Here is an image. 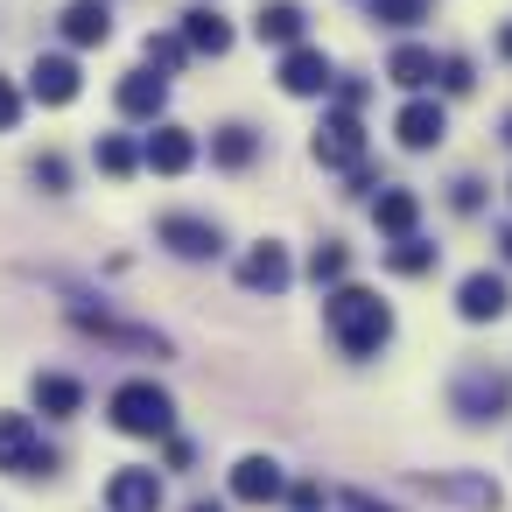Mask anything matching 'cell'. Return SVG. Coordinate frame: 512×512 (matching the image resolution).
<instances>
[{"label":"cell","mask_w":512,"mask_h":512,"mask_svg":"<svg viewBox=\"0 0 512 512\" xmlns=\"http://www.w3.org/2000/svg\"><path fill=\"white\" fill-rule=\"evenodd\" d=\"M323 316H330V337L344 344V358H372V351L393 337V309H386L372 288H337V295L323 302Z\"/></svg>","instance_id":"6da1fadb"},{"label":"cell","mask_w":512,"mask_h":512,"mask_svg":"<svg viewBox=\"0 0 512 512\" xmlns=\"http://www.w3.org/2000/svg\"><path fill=\"white\" fill-rule=\"evenodd\" d=\"M106 414H113V428L134 435V442H169V435H176V400H169L155 379H127V386H113Z\"/></svg>","instance_id":"7a4b0ae2"},{"label":"cell","mask_w":512,"mask_h":512,"mask_svg":"<svg viewBox=\"0 0 512 512\" xmlns=\"http://www.w3.org/2000/svg\"><path fill=\"white\" fill-rule=\"evenodd\" d=\"M449 407H456L463 421H505V414H512V379L491 372V365H470V372H456Z\"/></svg>","instance_id":"3957f363"},{"label":"cell","mask_w":512,"mask_h":512,"mask_svg":"<svg viewBox=\"0 0 512 512\" xmlns=\"http://www.w3.org/2000/svg\"><path fill=\"white\" fill-rule=\"evenodd\" d=\"M0 470H8V477H50L57 470V456L43 449L29 414H0Z\"/></svg>","instance_id":"277c9868"},{"label":"cell","mask_w":512,"mask_h":512,"mask_svg":"<svg viewBox=\"0 0 512 512\" xmlns=\"http://www.w3.org/2000/svg\"><path fill=\"white\" fill-rule=\"evenodd\" d=\"M309 155H316L323 169H358V162H365V127H358V113H351V106L323 113V127H316Z\"/></svg>","instance_id":"5b68a950"},{"label":"cell","mask_w":512,"mask_h":512,"mask_svg":"<svg viewBox=\"0 0 512 512\" xmlns=\"http://www.w3.org/2000/svg\"><path fill=\"white\" fill-rule=\"evenodd\" d=\"M337 85V71H330V57L316 50V43H295L288 57H281V92L288 99H323Z\"/></svg>","instance_id":"8992f818"},{"label":"cell","mask_w":512,"mask_h":512,"mask_svg":"<svg viewBox=\"0 0 512 512\" xmlns=\"http://www.w3.org/2000/svg\"><path fill=\"white\" fill-rule=\"evenodd\" d=\"M393 134H400V148H407V155H428V148H442V134H449V113H442V99H407V106L393 113Z\"/></svg>","instance_id":"52a82bcc"},{"label":"cell","mask_w":512,"mask_h":512,"mask_svg":"<svg viewBox=\"0 0 512 512\" xmlns=\"http://www.w3.org/2000/svg\"><path fill=\"white\" fill-rule=\"evenodd\" d=\"M155 232H162V246H169L176 260H218V253H225V232H218L211 218H190V211L162 218Z\"/></svg>","instance_id":"ba28073f"},{"label":"cell","mask_w":512,"mask_h":512,"mask_svg":"<svg viewBox=\"0 0 512 512\" xmlns=\"http://www.w3.org/2000/svg\"><path fill=\"white\" fill-rule=\"evenodd\" d=\"M71 323H78V330H92V337H106V344H120V351H148V358H162V351H169V337L134 330V323H120V316H106V309H92V302H71Z\"/></svg>","instance_id":"9c48e42d"},{"label":"cell","mask_w":512,"mask_h":512,"mask_svg":"<svg viewBox=\"0 0 512 512\" xmlns=\"http://www.w3.org/2000/svg\"><path fill=\"white\" fill-rule=\"evenodd\" d=\"M288 281H295V260H288L281 239H260V246L239 260V288H253V295H281Z\"/></svg>","instance_id":"30bf717a"},{"label":"cell","mask_w":512,"mask_h":512,"mask_svg":"<svg viewBox=\"0 0 512 512\" xmlns=\"http://www.w3.org/2000/svg\"><path fill=\"white\" fill-rule=\"evenodd\" d=\"M512 309V288H505V274H463V288H456V316L463 323H498Z\"/></svg>","instance_id":"8fae6325"},{"label":"cell","mask_w":512,"mask_h":512,"mask_svg":"<svg viewBox=\"0 0 512 512\" xmlns=\"http://www.w3.org/2000/svg\"><path fill=\"white\" fill-rule=\"evenodd\" d=\"M232 498H239V505H274V498H288L281 463H274V456H239V463H232Z\"/></svg>","instance_id":"7c38bea8"},{"label":"cell","mask_w":512,"mask_h":512,"mask_svg":"<svg viewBox=\"0 0 512 512\" xmlns=\"http://www.w3.org/2000/svg\"><path fill=\"white\" fill-rule=\"evenodd\" d=\"M113 106L127 113V120H162V106H169V78L148 64V71H127L120 78V92H113Z\"/></svg>","instance_id":"4fadbf2b"},{"label":"cell","mask_w":512,"mask_h":512,"mask_svg":"<svg viewBox=\"0 0 512 512\" xmlns=\"http://www.w3.org/2000/svg\"><path fill=\"white\" fill-rule=\"evenodd\" d=\"M141 162H148L155 176H183V169L197 162V134H190V127H155L148 148H141Z\"/></svg>","instance_id":"5bb4252c"},{"label":"cell","mask_w":512,"mask_h":512,"mask_svg":"<svg viewBox=\"0 0 512 512\" xmlns=\"http://www.w3.org/2000/svg\"><path fill=\"white\" fill-rule=\"evenodd\" d=\"M106 512H162V477L155 470H113Z\"/></svg>","instance_id":"9a60e30c"},{"label":"cell","mask_w":512,"mask_h":512,"mask_svg":"<svg viewBox=\"0 0 512 512\" xmlns=\"http://www.w3.org/2000/svg\"><path fill=\"white\" fill-rule=\"evenodd\" d=\"M302 29H309V15L295 8V0H260V15H253V36H260V43L295 50V43H302Z\"/></svg>","instance_id":"2e32d148"},{"label":"cell","mask_w":512,"mask_h":512,"mask_svg":"<svg viewBox=\"0 0 512 512\" xmlns=\"http://www.w3.org/2000/svg\"><path fill=\"white\" fill-rule=\"evenodd\" d=\"M29 92H36L43 106H71V99H78V64H71V57H36V64H29Z\"/></svg>","instance_id":"e0dca14e"},{"label":"cell","mask_w":512,"mask_h":512,"mask_svg":"<svg viewBox=\"0 0 512 512\" xmlns=\"http://www.w3.org/2000/svg\"><path fill=\"white\" fill-rule=\"evenodd\" d=\"M57 29H64L78 50H92V43H106V36H113V8H106V0H71Z\"/></svg>","instance_id":"ac0fdd59"},{"label":"cell","mask_w":512,"mask_h":512,"mask_svg":"<svg viewBox=\"0 0 512 512\" xmlns=\"http://www.w3.org/2000/svg\"><path fill=\"white\" fill-rule=\"evenodd\" d=\"M386 78H393L400 92H421V85H435V78H442V64H435V50H421V43H400V50L386 57Z\"/></svg>","instance_id":"d6986e66"},{"label":"cell","mask_w":512,"mask_h":512,"mask_svg":"<svg viewBox=\"0 0 512 512\" xmlns=\"http://www.w3.org/2000/svg\"><path fill=\"white\" fill-rule=\"evenodd\" d=\"M29 400H36V407H43L50 421H71V414L85 407V386H78V379H64V372H36Z\"/></svg>","instance_id":"ffe728a7"},{"label":"cell","mask_w":512,"mask_h":512,"mask_svg":"<svg viewBox=\"0 0 512 512\" xmlns=\"http://www.w3.org/2000/svg\"><path fill=\"white\" fill-rule=\"evenodd\" d=\"M183 43H190L197 57H225V50H232V29H225L218 8H190V15H183Z\"/></svg>","instance_id":"44dd1931"},{"label":"cell","mask_w":512,"mask_h":512,"mask_svg":"<svg viewBox=\"0 0 512 512\" xmlns=\"http://www.w3.org/2000/svg\"><path fill=\"white\" fill-rule=\"evenodd\" d=\"M372 218H379L386 239H407L414 218H421V197H414V190H379V197H372Z\"/></svg>","instance_id":"7402d4cb"},{"label":"cell","mask_w":512,"mask_h":512,"mask_svg":"<svg viewBox=\"0 0 512 512\" xmlns=\"http://www.w3.org/2000/svg\"><path fill=\"white\" fill-rule=\"evenodd\" d=\"M253 155H260L253 127H218V134H211V162H218V169H246Z\"/></svg>","instance_id":"603a6c76"},{"label":"cell","mask_w":512,"mask_h":512,"mask_svg":"<svg viewBox=\"0 0 512 512\" xmlns=\"http://www.w3.org/2000/svg\"><path fill=\"white\" fill-rule=\"evenodd\" d=\"M428 491L463 498V505H477V512H498V484H484V477H428Z\"/></svg>","instance_id":"cb8c5ba5"},{"label":"cell","mask_w":512,"mask_h":512,"mask_svg":"<svg viewBox=\"0 0 512 512\" xmlns=\"http://www.w3.org/2000/svg\"><path fill=\"white\" fill-rule=\"evenodd\" d=\"M435 253H442V246H428V239H414V232H407V239H393V246H386V267H393V274H428V267H435Z\"/></svg>","instance_id":"d4e9b609"},{"label":"cell","mask_w":512,"mask_h":512,"mask_svg":"<svg viewBox=\"0 0 512 512\" xmlns=\"http://www.w3.org/2000/svg\"><path fill=\"white\" fill-rule=\"evenodd\" d=\"M344 267H351V253H344L337 239H323V246L309 253V281H316V288H337V281H344Z\"/></svg>","instance_id":"484cf974"},{"label":"cell","mask_w":512,"mask_h":512,"mask_svg":"<svg viewBox=\"0 0 512 512\" xmlns=\"http://www.w3.org/2000/svg\"><path fill=\"white\" fill-rule=\"evenodd\" d=\"M372 22L379 29H414V22H428V0H372Z\"/></svg>","instance_id":"4316f807"},{"label":"cell","mask_w":512,"mask_h":512,"mask_svg":"<svg viewBox=\"0 0 512 512\" xmlns=\"http://www.w3.org/2000/svg\"><path fill=\"white\" fill-rule=\"evenodd\" d=\"M99 169H106V176H134V169H141V148H134L127 134H106V141H99Z\"/></svg>","instance_id":"83f0119b"},{"label":"cell","mask_w":512,"mask_h":512,"mask_svg":"<svg viewBox=\"0 0 512 512\" xmlns=\"http://www.w3.org/2000/svg\"><path fill=\"white\" fill-rule=\"evenodd\" d=\"M148 64L169 78V71H183V64H190V43H183V36H148Z\"/></svg>","instance_id":"f1b7e54d"},{"label":"cell","mask_w":512,"mask_h":512,"mask_svg":"<svg viewBox=\"0 0 512 512\" xmlns=\"http://www.w3.org/2000/svg\"><path fill=\"white\" fill-rule=\"evenodd\" d=\"M29 176H36L50 197H57V190H71V169H64V155H36V169H29Z\"/></svg>","instance_id":"f546056e"},{"label":"cell","mask_w":512,"mask_h":512,"mask_svg":"<svg viewBox=\"0 0 512 512\" xmlns=\"http://www.w3.org/2000/svg\"><path fill=\"white\" fill-rule=\"evenodd\" d=\"M470 85H477V71H470V57H442V92H456V99H463Z\"/></svg>","instance_id":"4dcf8cb0"},{"label":"cell","mask_w":512,"mask_h":512,"mask_svg":"<svg viewBox=\"0 0 512 512\" xmlns=\"http://www.w3.org/2000/svg\"><path fill=\"white\" fill-rule=\"evenodd\" d=\"M15 120H22V92H15L8 78H0V134H8Z\"/></svg>","instance_id":"1f68e13d"},{"label":"cell","mask_w":512,"mask_h":512,"mask_svg":"<svg viewBox=\"0 0 512 512\" xmlns=\"http://www.w3.org/2000/svg\"><path fill=\"white\" fill-rule=\"evenodd\" d=\"M330 92H337V106H351V113H358V106H365V78H337V85H330Z\"/></svg>","instance_id":"d6a6232c"},{"label":"cell","mask_w":512,"mask_h":512,"mask_svg":"<svg viewBox=\"0 0 512 512\" xmlns=\"http://www.w3.org/2000/svg\"><path fill=\"white\" fill-rule=\"evenodd\" d=\"M449 204H456V211H477V204H484V183H470V176H463V183L449 190Z\"/></svg>","instance_id":"836d02e7"},{"label":"cell","mask_w":512,"mask_h":512,"mask_svg":"<svg viewBox=\"0 0 512 512\" xmlns=\"http://www.w3.org/2000/svg\"><path fill=\"white\" fill-rule=\"evenodd\" d=\"M288 505H295V512H323V484H295Z\"/></svg>","instance_id":"e575fe53"},{"label":"cell","mask_w":512,"mask_h":512,"mask_svg":"<svg viewBox=\"0 0 512 512\" xmlns=\"http://www.w3.org/2000/svg\"><path fill=\"white\" fill-rule=\"evenodd\" d=\"M344 512H393V505H379L372 491H344Z\"/></svg>","instance_id":"d590c367"},{"label":"cell","mask_w":512,"mask_h":512,"mask_svg":"<svg viewBox=\"0 0 512 512\" xmlns=\"http://www.w3.org/2000/svg\"><path fill=\"white\" fill-rule=\"evenodd\" d=\"M498 57H512V22H505V29H498Z\"/></svg>","instance_id":"8d00e7d4"},{"label":"cell","mask_w":512,"mask_h":512,"mask_svg":"<svg viewBox=\"0 0 512 512\" xmlns=\"http://www.w3.org/2000/svg\"><path fill=\"white\" fill-rule=\"evenodd\" d=\"M498 253H505V260H512V225H505V232H498Z\"/></svg>","instance_id":"74e56055"},{"label":"cell","mask_w":512,"mask_h":512,"mask_svg":"<svg viewBox=\"0 0 512 512\" xmlns=\"http://www.w3.org/2000/svg\"><path fill=\"white\" fill-rule=\"evenodd\" d=\"M190 512H225V505H211V498H197V505H190Z\"/></svg>","instance_id":"f35d334b"},{"label":"cell","mask_w":512,"mask_h":512,"mask_svg":"<svg viewBox=\"0 0 512 512\" xmlns=\"http://www.w3.org/2000/svg\"><path fill=\"white\" fill-rule=\"evenodd\" d=\"M505 141H512V120H505Z\"/></svg>","instance_id":"ab89813d"}]
</instances>
